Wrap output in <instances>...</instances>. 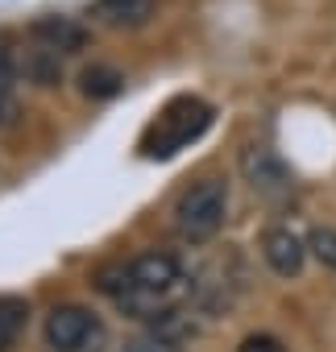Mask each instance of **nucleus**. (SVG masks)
I'll return each mask as SVG.
<instances>
[{"label":"nucleus","mask_w":336,"mask_h":352,"mask_svg":"<svg viewBox=\"0 0 336 352\" xmlns=\"http://www.w3.org/2000/svg\"><path fill=\"white\" fill-rule=\"evenodd\" d=\"M307 253H311L319 265L336 270V228H311V236H307Z\"/></svg>","instance_id":"ddd939ff"},{"label":"nucleus","mask_w":336,"mask_h":352,"mask_svg":"<svg viewBox=\"0 0 336 352\" xmlns=\"http://www.w3.org/2000/svg\"><path fill=\"white\" fill-rule=\"evenodd\" d=\"M129 278H133V290H129L125 298L149 294V298H166V302H171V294H175L179 282H183V261H179L175 253L149 249V253L129 257ZM125 298H120V302H125Z\"/></svg>","instance_id":"7ed1b4c3"},{"label":"nucleus","mask_w":336,"mask_h":352,"mask_svg":"<svg viewBox=\"0 0 336 352\" xmlns=\"http://www.w3.org/2000/svg\"><path fill=\"white\" fill-rule=\"evenodd\" d=\"M30 38H34V46H46L54 54H75L87 46V30L75 17H38L30 25Z\"/></svg>","instance_id":"0eeeda50"},{"label":"nucleus","mask_w":336,"mask_h":352,"mask_svg":"<svg viewBox=\"0 0 336 352\" xmlns=\"http://www.w3.org/2000/svg\"><path fill=\"white\" fill-rule=\"evenodd\" d=\"M92 336H100V323L79 302H63V307H54L46 315V344H50V352H79Z\"/></svg>","instance_id":"39448f33"},{"label":"nucleus","mask_w":336,"mask_h":352,"mask_svg":"<svg viewBox=\"0 0 336 352\" xmlns=\"http://www.w3.org/2000/svg\"><path fill=\"white\" fill-rule=\"evenodd\" d=\"M212 116H216L212 104H204V100H196V96H179V100H171V104L158 112V120L145 129V137H141V153L154 157V162L175 157L179 149H187L191 141H200V137L208 133Z\"/></svg>","instance_id":"f257e3e1"},{"label":"nucleus","mask_w":336,"mask_h":352,"mask_svg":"<svg viewBox=\"0 0 336 352\" xmlns=\"http://www.w3.org/2000/svg\"><path fill=\"white\" fill-rule=\"evenodd\" d=\"M13 79H17V67H13V54L9 46L0 42V124H9L13 112H17V100H13Z\"/></svg>","instance_id":"f8f14e48"},{"label":"nucleus","mask_w":336,"mask_h":352,"mask_svg":"<svg viewBox=\"0 0 336 352\" xmlns=\"http://www.w3.org/2000/svg\"><path fill=\"white\" fill-rule=\"evenodd\" d=\"M154 5L158 0H96L87 17L104 30H137L154 17Z\"/></svg>","instance_id":"6e6552de"},{"label":"nucleus","mask_w":336,"mask_h":352,"mask_svg":"<svg viewBox=\"0 0 336 352\" xmlns=\"http://www.w3.org/2000/svg\"><path fill=\"white\" fill-rule=\"evenodd\" d=\"M25 79L38 83V87H59L63 83V54H54L46 46H34L25 54Z\"/></svg>","instance_id":"9b49d317"},{"label":"nucleus","mask_w":336,"mask_h":352,"mask_svg":"<svg viewBox=\"0 0 336 352\" xmlns=\"http://www.w3.org/2000/svg\"><path fill=\"white\" fill-rule=\"evenodd\" d=\"M224 216H229V187H224V179H200L175 204V232L187 245H204V241H212L224 228Z\"/></svg>","instance_id":"f03ea898"},{"label":"nucleus","mask_w":336,"mask_h":352,"mask_svg":"<svg viewBox=\"0 0 336 352\" xmlns=\"http://www.w3.org/2000/svg\"><path fill=\"white\" fill-rule=\"evenodd\" d=\"M262 257H266V265L278 278H299L303 274V261H307V241L295 228L274 224V228L262 232Z\"/></svg>","instance_id":"423d86ee"},{"label":"nucleus","mask_w":336,"mask_h":352,"mask_svg":"<svg viewBox=\"0 0 336 352\" xmlns=\"http://www.w3.org/2000/svg\"><path fill=\"white\" fill-rule=\"evenodd\" d=\"M79 91L87 100H112V96L125 91V75L116 67H108V63H92V67L79 71Z\"/></svg>","instance_id":"1a4fd4ad"},{"label":"nucleus","mask_w":336,"mask_h":352,"mask_svg":"<svg viewBox=\"0 0 336 352\" xmlns=\"http://www.w3.org/2000/svg\"><path fill=\"white\" fill-rule=\"evenodd\" d=\"M237 166L245 174V183L253 187V195H262V199H278V195L291 191V170L278 157V149H270V145H258V141L245 145Z\"/></svg>","instance_id":"20e7f679"},{"label":"nucleus","mask_w":336,"mask_h":352,"mask_svg":"<svg viewBox=\"0 0 336 352\" xmlns=\"http://www.w3.org/2000/svg\"><path fill=\"white\" fill-rule=\"evenodd\" d=\"M30 323V302L17 294H0V352H9Z\"/></svg>","instance_id":"9d476101"},{"label":"nucleus","mask_w":336,"mask_h":352,"mask_svg":"<svg viewBox=\"0 0 336 352\" xmlns=\"http://www.w3.org/2000/svg\"><path fill=\"white\" fill-rule=\"evenodd\" d=\"M237 352H286V344L278 336H270V331H253V336H245L237 344Z\"/></svg>","instance_id":"2eb2a0df"},{"label":"nucleus","mask_w":336,"mask_h":352,"mask_svg":"<svg viewBox=\"0 0 336 352\" xmlns=\"http://www.w3.org/2000/svg\"><path fill=\"white\" fill-rule=\"evenodd\" d=\"M120 352H183V348H179V340L162 336V331H141V336L125 340Z\"/></svg>","instance_id":"4468645a"}]
</instances>
